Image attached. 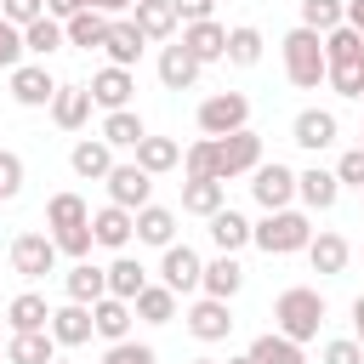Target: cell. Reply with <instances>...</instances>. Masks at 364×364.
<instances>
[{
    "label": "cell",
    "instance_id": "6da1fadb",
    "mask_svg": "<svg viewBox=\"0 0 364 364\" xmlns=\"http://www.w3.org/2000/svg\"><path fill=\"white\" fill-rule=\"evenodd\" d=\"M318 324H324V296L313 290V284H290V290H279L273 296V330L279 336H290V341H313L318 336Z\"/></svg>",
    "mask_w": 364,
    "mask_h": 364
},
{
    "label": "cell",
    "instance_id": "7a4b0ae2",
    "mask_svg": "<svg viewBox=\"0 0 364 364\" xmlns=\"http://www.w3.org/2000/svg\"><path fill=\"white\" fill-rule=\"evenodd\" d=\"M279 57H284V80H290L296 91H318L324 74H330V63H324V34H313V28H301V23L284 34Z\"/></svg>",
    "mask_w": 364,
    "mask_h": 364
},
{
    "label": "cell",
    "instance_id": "3957f363",
    "mask_svg": "<svg viewBox=\"0 0 364 364\" xmlns=\"http://www.w3.org/2000/svg\"><path fill=\"white\" fill-rule=\"evenodd\" d=\"M250 245L267 250V256H296V250L313 245V222H307V210H296V205H290V210H267V216L256 222Z\"/></svg>",
    "mask_w": 364,
    "mask_h": 364
},
{
    "label": "cell",
    "instance_id": "277c9868",
    "mask_svg": "<svg viewBox=\"0 0 364 364\" xmlns=\"http://www.w3.org/2000/svg\"><path fill=\"white\" fill-rule=\"evenodd\" d=\"M199 131L210 136V142H222V136H233V131H250V97L245 91H216V97H205L199 102Z\"/></svg>",
    "mask_w": 364,
    "mask_h": 364
},
{
    "label": "cell",
    "instance_id": "5b68a950",
    "mask_svg": "<svg viewBox=\"0 0 364 364\" xmlns=\"http://www.w3.org/2000/svg\"><path fill=\"white\" fill-rule=\"evenodd\" d=\"M250 193H256L262 210H290V199H296V171L279 165V159H262V165L250 171Z\"/></svg>",
    "mask_w": 364,
    "mask_h": 364
},
{
    "label": "cell",
    "instance_id": "8992f818",
    "mask_svg": "<svg viewBox=\"0 0 364 364\" xmlns=\"http://www.w3.org/2000/svg\"><path fill=\"white\" fill-rule=\"evenodd\" d=\"M256 165H262V136L256 131H233V136L216 142V182H233Z\"/></svg>",
    "mask_w": 364,
    "mask_h": 364
},
{
    "label": "cell",
    "instance_id": "52a82bcc",
    "mask_svg": "<svg viewBox=\"0 0 364 364\" xmlns=\"http://www.w3.org/2000/svg\"><path fill=\"white\" fill-rule=\"evenodd\" d=\"M57 239L51 233H17L11 239V273H23V279H46L51 267H57Z\"/></svg>",
    "mask_w": 364,
    "mask_h": 364
},
{
    "label": "cell",
    "instance_id": "ba28073f",
    "mask_svg": "<svg viewBox=\"0 0 364 364\" xmlns=\"http://www.w3.org/2000/svg\"><path fill=\"white\" fill-rule=\"evenodd\" d=\"M108 205H119V210H142V205H154V176L131 159V165H114L108 171Z\"/></svg>",
    "mask_w": 364,
    "mask_h": 364
},
{
    "label": "cell",
    "instance_id": "9c48e42d",
    "mask_svg": "<svg viewBox=\"0 0 364 364\" xmlns=\"http://www.w3.org/2000/svg\"><path fill=\"white\" fill-rule=\"evenodd\" d=\"M51 97H57V80H51L46 63H17L11 68V102L17 108H51Z\"/></svg>",
    "mask_w": 364,
    "mask_h": 364
},
{
    "label": "cell",
    "instance_id": "30bf717a",
    "mask_svg": "<svg viewBox=\"0 0 364 364\" xmlns=\"http://www.w3.org/2000/svg\"><path fill=\"white\" fill-rule=\"evenodd\" d=\"M91 102L102 108V114H119V108H131V91H136V74L131 68H114V63H102L97 74H91Z\"/></svg>",
    "mask_w": 364,
    "mask_h": 364
},
{
    "label": "cell",
    "instance_id": "8fae6325",
    "mask_svg": "<svg viewBox=\"0 0 364 364\" xmlns=\"http://www.w3.org/2000/svg\"><path fill=\"white\" fill-rule=\"evenodd\" d=\"M336 136H341V119H336L330 108H301V114L290 119V142L307 148V154H324Z\"/></svg>",
    "mask_w": 364,
    "mask_h": 364
},
{
    "label": "cell",
    "instance_id": "7c38bea8",
    "mask_svg": "<svg viewBox=\"0 0 364 364\" xmlns=\"http://www.w3.org/2000/svg\"><path fill=\"white\" fill-rule=\"evenodd\" d=\"M159 284H171L176 296L199 290V284H205V262H199V250H193V245H171V250L159 256Z\"/></svg>",
    "mask_w": 364,
    "mask_h": 364
},
{
    "label": "cell",
    "instance_id": "4fadbf2b",
    "mask_svg": "<svg viewBox=\"0 0 364 364\" xmlns=\"http://www.w3.org/2000/svg\"><path fill=\"white\" fill-rule=\"evenodd\" d=\"M182 318H188V336H193V341H228V330H233V313H228V301H216V296H199Z\"/></svg>",
    "mask_w": 364,
    "mask_h": 364
},
{
    "label": "cell",
    "instance_id": "5bb4252c",
    "mask_svg": "<svg viewBox=\"0 0 364 364\" xmlns=\"http://www.w3.org/2000/svg\"><path fill=\"white\" fill-rule=\"evenodd\" d=\"M199 68H205V63H199L182 40H176V46H159V85H165V91H193V85H199Z\"/></svg>",
    "mask_w": 364,
    "mask_h": 364
},
{
    "label": "cell",
    "instance_id": "9a60e30c",
    "mask_svg": "<svg viewBox=\"0 0 364 364\" xmlns=\"http://www.w3.org/2000/svg\"><path fill=\"white\" fill-rule=\"evenodd\" d=\"M68 171L85 176V182H108V171H114V148H108L102 136H80V142L68 148Z\"/></svg>",
    "mask_w": 364,
    "mask_h": 364
},
{
    "label": "cell",
    "instance_id": "2e32d148",
    "mask_svg": "<svg viewBox=\"0 0 364 364\" xmlns=\"http://www.w3.org/2000/svg\"><path fill=\"white\" fill-rule=\"evenodd\" d=\"M91 233H97V245H102V250H125V245L136 239V210L102 205V210H91Z\"/></svg>",
    "mask_w": 364,
    "mask_h": 364
},
{
    "label": "cell",
    "instance_id": "e0dca14e",
    "mask_svg": "<svg viewBox=\"0 0 364 364\" xmlns=\"http://www.w3.org/2000/svg\"><path fill=\"white\" fill-rule=\"evenodd\" d=\"M97 336V324H91V307H80V301H63V307H51V341L57 347H85Z\"/></svg>",
    "mask_w": 364,
    "mask_h": 364
},
{
    "label": "cell",
    "instance_id": "ac0fdd59",
    "mask_svg": "<svg viewBox=\"0 0 364 364\" xmlns=\"http://www.w3.org/2000/svg\"><path fill=\"white\" fill-rule=\"evenodd\" d=\"M142 46H148V34H142L131 17H114V23H108V40H102V51H108V63H114V68H136Z\"/></svg>",
    "mask_w": 364,
    "mask_h": 364
},
{
    "label": "cell",
    "instance_id": "d6986e66",
    "mask_svg": "<svg viewBox=\"0 0 364 364\" xmlns=\"http://www.w3.org/2000/svg\"><path fill=\"white\" fill-rule=\"evenodd\" d=\"M63 290H68V301L97 307V301L108 296V267H97V262H74V267L63 273Z\"/></svg>",
    "mask_w": 364,
    "mask_h": 364
},
{
    "label": "cell",
    "instance_id": "ffe728a7",
    "mask_svg": "<svg viewBox=\"0 0 364 364\" xmlns=\"http://www.w3.org/2000/svg\"><path fill=\"white\" fill-rule=\"evenodd\" d=\"M296 199H301L307 210H330V205L341 199V182H336V171H324V165H313V171H296Z\"/></svg>",
    "mask_w": 364,
    "mask_h": 364
},
{
    "label": "cell",
    "instance_id": "44dd1931",
    "mask_svg": "<svg viewBox=\"0 0 364 364\" xmlns=\"http://www.w3.org/2000/svg\"><path fill=\"white\" fill-rule=\"evenodd\" d=\"M131 318H136V307L131 301H119V296H102L97 307H91V324H97V336L114 347V341H131Z\"/></svg>",
    "mask_w": 364,
    "mask_h": 364
},
{
    "label": "cell",
    "instance_id": "7402d4cb",
    "mask_svg": "<svg viewBox=\"0 0 364 364\" xmlns=\"http://www.w3.org/2000/svg\"><path fill=\"white\" fill-rule=\"evenodd\" d=\"M131 23L148 34V46H165V40L176 34V6H171V0H136V6H131Z\"/></svg>",
    "mask_w": 364,
    "mask_h": 364
},
{
    "label": "cell",
    "instance_id": "603a6c76",
    "mask_svg": "<svg viewBox=\"0 0 364 364\" xmlns=\"http://www.w3.org/2000/svg\"><path fill=\"white\" fill-rule=\"evenodd\" d=\"M182 46L199 57V63H228V28L210 17V23H188L182 28Z\"/></svg>",
    "mask_w": 364,
    "mask_h": 364
},
{
    "label": "cell",
    "instance_id": "cb8c5ba5",
    "mask_svg": "<svg viewBox=\"0 0 364 364\" xmlns=\"http://www.w3.org/2000/svg\"><path fill=\"white\" fill-rule=\"evenodd\" d=\"M6 364H57V341H51V330L6 336Z\"/></svg>",
    "mask_w": 364,
    "mask_h": 364
},
{
    "label": "cell",
    "instance_id": "d4e9b609",
    "mask_svg": "<svg viewBox=\"0 0 364 364\" xmlns=\"http://www.w3.org/2000/svg\"><path fill=\"white\" fill-rule=\"evenodd\" d=\"M91 91L85 85H57V97H51V119L63 125V131H80L85 119H91Z\"/></svg>",
    "mask_w": 364,
    "mask_h": 364
},
{
    "label": "cell",
    "instance_id": "484cf974",
    "mask_svg": "<svg viewBox=\"0 0 364 364\" xmlns=\"http://www.w3.org/2000/svg\"><path fill=\"white\" fill-rule=\"evenodd\" d=\"M347 256H353V245H347L341 233H313V245H307V262H313V273H324V279L347 273Z\"/></svg>",
    "mask_w": 364,
    "mask_h": 364
},
{
    "label": "cell",
    "instance_id": "4316f807",
    "mask_svg": "<svg viewBox=\"0 0 364 364\" xmlns=\"http://www.w3.org/2000/svg\"><path fill=\"white\" fill-rule=\"evenodd\" d=\"M142 290H148V267H142L136 256H125V250H119V256L108 262V296H119V301H136Z\"/></svg>",
    "mask_w": 364,
    "mask_h": 364
},
{
    "label": "cell",
    "instance_id": "83f0119b",
    "mask_svg": "<svg viewBox=\"0 0 364 364\" xmlns=\"http://www.w3.org/2000/svg\"><path fill=\"white\" fill-rule=\"evenodd\" d=\"M6 324H11V336H23V330H51V307H46V296H40V290H23V296H11V307H6Z\"/></svg>",
    "mask_w": 364,
    "mask_h": 364
},
{
    "label": "cell",
    "instance_id": "f1b7e54d",
    "mask_svg": "<svg viewBox=\"0 0 364 364\" xmlns=\"http://www.w3.org/2000/svg\"><path fill=\"white\" fill-rule=\"evenodd\" d=\"M136 239L171 250V245H176V210H165V205H142V210H136Z\"/></svg>",
    "mask_w": 364,
    "mask_h": 364
},
{
    "label": "cell",
    "instance_id": "f546056e",
    "mask_svg": "<svg viewBox=\"0 0 364 364\" xmlns=\"http://www.w3.org/2000/svg\"><path fill=\"white\" fill-rule=\"evenodd\" d=\"M250 233H256V222H245V216H239L233 205L210 216V239H216V250H222V256H233V250H245V245H250Z\"/></svg>",
    "mask_w": 364,
    "mask_h": 364
},
{
    "label": "cell",
    "instance_id": "4dcf8cb0",
    "mask_svg": "<svg viewBox=\"0 0 364 364\" xmlns=\"http://www.w3.org/2000/svg\"><path fill=\"white\" fill-rule=\"evenodd\" d=\"M205 296H216V301H233L239 290H245V267L233 262V256H216V262H205V284H199Z\"/></svg>",
    "mask_w": 364,
    "mask_h": 364
},
{
    "label": "cell",
    "instance_id": "1f68e13d",
    "mask_svg": "<svg viewBox=\"0 0 364 364\" xmlns=\"http://www.w3.org/2000/svg\"><path fill=\"white\" fill-rule=\"evenodd\" d=\"M108 148H136L142 136H148V125H142V114L136 108H119V114H102V131H97Z\"/></svg>",
    "mask_w": 364,
    "mask_h": 364
},
{
    "label": "cell",
    "instance_id": "d6a6232c",
    "mask_svg": "<svg viewBox=\"0 0 364 364\" xmlns=\"http://www.w3.org/2000/svg\"><path fill=\"white\" fill-rule=\"evenodd\" d=\"M182 210L210 222L216 210H228V182H182Z\"/></svg>",
    "mask_w": 364,
    "mask_h": 364
},
{
    "label": "cell",
    "instance_id": "836d02e7",
    "mask_svg": "<svg viewBox=\"0 0 364 364\" xmlns=\"http://www.w3.org/2000/svg\"><path fill=\"white\" fill-rule=\"evenodd\" d=\"M256 364H307V353H301V341H290V336H279V330H267V336H256L250 347H245Z\"/></svg>",
    "mask_w": 364,
    "mask_h": 364
},
{
    "label": "cell",
    "instance_id": "e575fe53",
    "mask_svg": "<svg viewBox=\"0 0 364 364\" xmlns=\"http://www.w3.org/2000/svg\"><path fill=\"white\" fill-rule=\"evenodd\" d=\"M108 23H114V17H102V11H91V6H85V11H74V17L63 23V34H68V46L91 51V46H102V40H108Z\"/></svg>",
    "mask_w": 364,
    "mask_h": 364
},
{
    "label": "cell",
    "instance_id": "d590c367",
    "mask_svg": "<svg viewBox=\"0 0 364 364\" xmlns=\"http://www.w3.org/2000/svg\"><path fill=\"white\" fill-rule=\"evenodd\" d=\"M23 46H28V57H34V63H46L51 51H63V46H68V34H63V23L46 11L40 23H28V28H23Z\"/></svg>",
    "mask_w": 364,
    "mask_h": 364
},
{
    "label": "cell",
    "instance_id": "8d00e7d4",
    "mask_svg": "<svg viewBox=\"0 0 364 364\" xmlns=\"http://www.w3.org/2000/svg\"><path fill=\"white\" fill-rule=\"evenodd\" d=\"M136 165H142L148 176H165V171L182 165V148H176L171 136H142V142H136Z\"/></svg>",
    "mask_w": 364,
    "mask_h": 364
},
{
    "label": "cell",
    "instance_id": "74e56055",
    "mask_svg": "<svg viewBox=\"0 0 364 364\" xmlns=\"http://www.w3.org/2000/svg\"><path fill=\"white\" fill-rule=\"evenodd\" d=\"M131 307H136L142 324H171V318H176V290H171V284H148Z\"/></svg>",
    "mask_w": 364,
    "mask_h": 364
},
{
    "label": "cell",
    "instance_id": "f35d334b",
    "mask_svg": "<svg viewBox=\"0 0 364 364\" xmlns=\"http://www.w3.org/2000/svg\"><path fill=\"white\" fill-rule=\"evenodd\" d=\"M262 28H250V23H239V28H228V63L233 68H256L262 63Z\"/></svg>",
    "mask_w": 364,
    "mask_h": 364
},
{
    "label": "cell",
    "instance_id": "ab89813d",
    "mask_svg": "<svg viewBox=\"0 0 364 364\" xmlns=\"http://www.w3.org/2000/svg\"><path fill=\"white\" fill-rule=\"evenodd\" d=\"M85 222H91V210H85L80 193H51V205H46V228H51V233H63V228H85Z\"/></svg>",
    "mask_w": 364,
    "mask_h": 364
},
{
    "label": "cell",
    "instance_id": "60d3db41",
    "mask_svg": "<svg viewBox=\"0 0 364 364\" xmlns=\"http://www.w3.org/2000/svg\"><path fill=\"white\" fill-rule=\"evenodd\" d=\"M347 23V0H301V28L313 34H330Z\"/></svg>",
    "mask_w": 364,
    "mask_h": 364
},
{
    "label": "cell",
    "instance_id": "b9f144b4",
    "mask_svg": "<svg viewBox=\"0 0 364 364\" xmlns=\"http://www.w3.org/2000/svg\"><path fill=\"white\" fill-rule=\"evenodd\" d=\"M324 63H364V34L358 28H330L324 34Z\"/></svg>",
    "mask_w": 364,
    "mask_h": 364
},
{
    "label": "cell",
    "instance_id": "7bdbcfd3",
    "mask_svg": "<svg viewBox=\"0 0 364 364\" xmlns=\"http://www.w3.org/2000/svg\"><path fill=\"white\" fill-rule=\"evenodd\" d=\"M182 171H188V182H216V142L199 136V142L182 154Z\"/></svg>",
    "mask_w": 364,
    "mask_h": 364
},
{
    "label": "cell",
    "instance_id": "ee69618b",
    "mask_svg": "<svg viewBox=\"0 0 364 364\" xmlns=\"http://www.w3.org/2000/svg\"><path fill=\"white\" fill-rule=\"evenodd\" d=\"M324 85H330L336 97H364V63H330Z\"/></svg>",
    "mask_w": 364,
    "mask_h": 364
},
{
    "label": "cell",
    "instance_id": "f6af8a7d",
    "mask_svg": "<svg viewBox=\"0 0 364 364\" xmlns=\"http://www.w3.org/2000/svg\"><path fill=\"white\" fill-rule=\"evenodd\" d=\"M51 239H57V250H63V256H74V262H91V245H97L91 222H85V228H63V233H51Z\"/></svg>",
    "mask_w": 364,
    "mask_h": 364
},
{
    "label": "cell",
    "instance_id": "bcb514c9",
    "mask_svg": "<svg viewBox=\"0 0 364 364\" xmlns=\"http://www.w3.org/2000/svg\"><path fill=\"white\" fill-rule=\"evenodd\" d=\"M102 364H159V353H154L148 341H114V347L102 353Z\"/></svg>",
    "mask_w": 364,
    "mask_h": 364
},
{
    "label": "cell",
    "instance_id": "7dc6e473",
    "mask_svg": "<svg viewBox=\"0 0 364 364\" xmlns=\"http://www.w3.org/2000/svg\"><path fill=\"white\" fill-rule=\"evenodd\" d=\"M23 57H28V46H23V28H17V23H6V17H0V68H6V74H11V68H17V63H23Z\"/></svg>",
    "mask_w": 364,
    "mask_h": 364
},
{
    "label": "cell",
    "instance_id": "c3c4849f",
    "mask_svg": "<svg viewBox=\"0 0 364 364\" xmlns=\"http://www.w3.org/2000/svg\"><path fill=\"white\" fill-rule=\"evenodd\" d=\"M336 182H341V188H358V193H364V148H347V154L336 159Z\"/></svg>",
    "mask_w": 364,
    "mask_h": 364
},
{
    "label": "cell",
    "instance_id": "681fc988",
    "mask_svg": "<svg viewBox=\"0 0 364 364\" xmlns=\"http://www.w3.org/2000/svg\"><path fill=\"white\" fill-rule=\"evenodd\" d=\"M0 17H6V23H17V28H28V23H40V17H46V0H0Z\"/></svg>",
    "mask_w": 364,
    "mask_h": 364
},
{
    "label": "cell",
    "instance_id": "f907efd6",
    "mask_svg": "<svg viewBox=\"0 0 364 364\" xmlns=\"http://www.w3.org/2000/svg\"><path fill=\"white\" fill-rule=\"evenodd\" d=\"M17 193H23V159L0 148V199H17Z\"/></svg>",
    "mask_w": 364,
    "mask_h": 364
},
{
    "label": "cell",
    "instance_id": "816d5d0a",
    "mask_svg": "<svg viewBox=\"0 0 364 364\" xmlns=\"http://www.w3.org/2000/svg\"><path fill=\"white\" fill-rule=\"evenodd\" d=\"M324 364H364V347L353 336H336V341H324Z\"/></svg>",
    "mask_w": 364,
    "mask_h": 364
},
{
    "label": "cell",
    "instance_id": "f5cc1de1",
    "mask_svg": "<svg viewBox=\"0 0 364 364\" xmlns=\"http://www.w3.org/2000/svg\"><path fill=\"white\" fill-rule=\"evenodd\" d=\"M176 6V23L188 28V23H210V11H216V0H171Z\"/></svg>",
    "mask_w": 364,
    "mask_h": 364
},
{
    "label": "cell",
    "instance_id": "db71d44e",
    "mask_svg": "<svg viewBox=\"0 0 364 364\" xmlns=\"http://www.w3.org/2000/svg\"><path fill=\"white\" fill-rule=\"evenodd\" d=\"M46 11H51L57 23H68L74 11H85V0H46Z\"/></svg>",
    "mask_w": 364,
    "mask_h": 364
},
{
    "label": "cell",
    "instance_id": "11a10c76",
    "mask_svg": "<svg viewBox=\"0 0 364 364\" xmlns=\"http://www.w3.org/2000/svg\"><path fill=\"white\" fill-rule=\"evenodd\" d=\"M85 6H91V11H102V17H119V11H131L136 0H85Z\"/></svg>",
    "mask_w": 364,
    "mask_h": 364
},
{
    "label": "cell",
    "instance_id": "9f6ffc18",
    "mask_svg": "<svg viewBox=\"0 0 364 364\" xmlns=\"http://www.w3.org/2000/svg\"><path fill=\"white\" fill-rule=\"evenodd\" d=\"M347 28H358V34H364V0H347Z\"/></svg>",
    "mask_w": 364,
    "mask_h": 364
},
{
    "label": "cell",
    "instance_id": "6f0895ef",
    "mask_svg": "<svg viewBox=\"0 0 364 364\" xmlns=\"http://www.w3.org/2000/svg\"><path fill=\"white\" fill-rule=\"evenodd\" d=\"M353 341H358V347H364V296H358V301H353Z\"/></svg>",
    "mask_w": 364,
    "mask_h": 364
},
{
    "label": "cell",
    "instance_id": "680465c9",
    "mask_svg": "<svg viewBox=\"0 0 364 364\" xmlns=\"http://www.w3.org/2000/svg\"><path fill=\"white\" fill-rule=\"evenodd\" d=\"M228 364H256V358H250V353H233V358H228Z\"/></svg>",
    "mask_w": 364,
    "mask_h": 364
},
{
    "label": "cell",
    "instance_id": "91938a15",
    "mask_svg": "<svg viewBox=\"0 0 364 364\" xmlns=\"http://www.w3.org/2000/svg\"><path fill=\"white\" fill-rule=\"evenodd\" d=\"M188 364H216V358H188Z\"/></svg>",
    "mask_w": 364,
    "mask_h": 364
},
{
    "label": "cell",
    "instance_id": "94428289",
    "mask_svg": "<svg viewBox=\"0 0 364 364\" xmlns=\"http://www.w3.org/2000/svg\"><path fill=\"white\" fill-rule=\"evenodd\" d=\"M57 364H74V358H57Z\"/></svg>",
    "mask_w": 364,
    "mask_h": 364
},
{
    "label": "cell",
    "instance_id": "6125c7cd",
    "mask_svg": "<svg viewBox=\"0 0 364 364\" xmlns=\"http://www.w3.org/2000/svg\"><path fill=\"white\" fill-rule=\"evenodd\" d=\"M358 205H364V193H358Z\"/></svg>",
    "mask_w": 364,
    "mask_h": 364
},
{
    "label": "cell",
    "instance_id": "be15d7a7",
    "mask_svg": "<svg viewBox=\"0 0 364 364\" xmlns=\"http://www.w3.org/2000/svg\"><path fill=\"white\" fill-rule=\"evenodd\" d=\"M0 353H6V341H0Z\"/></svg>",
    "mask_w": 364,
    "mask_h": 364
},
{
    "label": "cell",
    "instance_id": "e7e4bbea",
    "mask_svg": "<svg viewBox=\"0 0 364 364\" xmlns=\"http://www.w3.org/2000/svg\"><path fill=\"white\" fill-rule=\"evenodd\" d=\"M358 148H364V142H358Z\"/></svg>",
    "mask_w": 364,
    "mask_h": 364
}]
</instances>
